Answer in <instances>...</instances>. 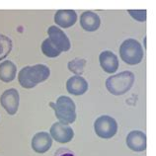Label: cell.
Segmentation results:
<instances>
[{
    "mask_svg": "<svg viewBox=\"0 0 156 156\" xmlns=\"http://www.w3.org/2000/svg\"><path fill=\"white\" fill-rule=\"evenodd\" d=\"M94 130L99 137L109 139L116 135L118 131V124L112 117L101 116L94 122Z\"/></svg>",
    "mask_w": 156,
    "mask_h": 156,
    "instance_id": "obj_5",
    "label": "cell"
},
{
    "mask_svg": "<svg viewBox=\"0 0 156 156\" xmlns=\"http://www.w3.org/2000/svg\"><path fill=\"white\" fill-rule=\"evenodd\" d=\"M86 65V60L83 58H75L68 62V69L71 72H73L76 76H80L84 71Z\"/></svg>",
    "mask_w": 156,
    "mask_h": 156,
    "instance_id": "obj_18",
    "label": "cell"
},
{
    "mask_svg": "<svg viewBox=\"0 0 156 156\" xmlns=\"http://www.w3.org/2000/svg\"><path fill=\"white\" fill-rule=\"evenodd\" d=\"M32 148L37 153H46L51 149L52 145V138L50 133L46 131H41L34 135L32 139Z\"/></svg>",
    "mask_w": 156,
    "mask_h": 156,
    "instance_id": "obj_10",
    "label": "cell"
},
{
    "mask_svg": "<svg viewBox=\"0 0 156 156\" xmlns=\"http://www.w3.org/2000/svg\"><path fill=\"white\" fill-rule=\"evenodd\" d=\"M12 41L9 37L0 34V60L4 59L12 51Z\"/></svg>",
    "mask_w": 156,
    "mask_h": 156,
    "instance_id": "obj_16",
    "label": "cell"
},
{
    "mask_svg": "<svg viewBox=\"0 0 156 156\" xmlns=\"http://www.w3.org/2000/svg\"><path fill=\"white\" fill-rule=\"evenodd\" d=\"M134 74L131 71H122L110 76L106 80V87L111 94L121 96L129 91L134 83Z\"/></svg>",
    "mask_w": 156,
    "mask_h": 156,
    "instance_id": "obj_2",
    "label": "cell"
},
{
    "mask_svg": "<svg viewBox=\"0 0 156 156\" xmlns=\"http://www.w3.org/2000/svg\"><path fill=\"white\" fill-rule=\"evenodd\" d=\"M100 65L104 69V71L107 73H115L119 68V60L118 56L114 52L110 51H105L101 52L99 56Z\"/></svg>",
    "mask_w": 156,
    "mask_h": 156,
    "instance_id": "obj_12",
    "label": "cell"
},
{
    "mask_svg": "<svg viewBox=\"0 0 156 156\" xmlns=\"http://www.w3.org/2000/svg\"><path fill=\"white\" fill-rule=\"evenodd\" d=\"M50 134L52 139L59 143H67L74 136V131L69 125H64L61 122H55L50 130Z\"/></svg>",
    "mask_w": 156,
    "mask_h": 156,
    "instance_id": "obj_7",
    "label": "cell"
},
{
    "mask_svg": "<svg viewBox=\"0 0 156 156\" xmlns=\"http://www.w3.org/2000/svg\"><path fill=\"white\" fill-rule=\"evenodd\" d=\"M126 145L135 152H142L146 149L147 138L146 134L140 130H133L126 136Z\"/></svg>",
    "mask_w": 156,
    "mask_h": 156,
    "instance_id": "obj_9",
    "label": "cell"
},
{
    "mask_svg": "<svg viewBox=\"0 0 156 156\" xmlns=\"http://www.w3.org/2000/svg\"><path fill=\"white\" fill-rule=\"evenodd\" d=\"M59 156H74L72 153H63V154H61Z\"/></svg>",
    "mask_w": 156,
    "mask_h": 156,
    "instance_id": "obj_20",
    "label": "cell"
},
{
    "mask_svg": "<svg viewBox=\"0 0 156 156\" xmlns=\"http://www.w3.org/2000/svg\"><path fill=\"white\" fill-rule=\"evenodd\" d=\"M48 34L50 36L51 43L61 51H67L70 48V41L67 38V36L64 34V32L61 29L56 26H51L48 28Z\"/></svg>",
    "mask_w": 156,
    "mask_h": 156,
    "instance_id": "obj_8",
    "label": "cell"
},
{
    "mask_svg": "<svg viewBox=\"0 0 156 156\" xmlns=\"http://www.w3.org/2000/svg\"><path fill=\"white\" fill-rule=\"evenodd\" d=\"M19 92L14 88L4 91L1 97H0L1 106L5 109V111L10 116H13V115L17 113L19 108Z\"/></svg>",
    "mask_w": 156,
    "mask_h": 156,
    "instance_id": "obj_6",
    "label": "cell"
},
{
    "mask_svg": "<svg viewBox=\"0 0 156 156\" xmlns=\"http://www.w3.org/2000/svg\"><path fill=\"white\" fill-rule=\"evenodd\" d=\"M80 25L82 29L88 32H94L99 29L101 20L98 14L93 11H85L80 16Z\"/></svg>",
    "mask_w": 156,
    "mask_h": 156,
    "instance_id": "obj_13",
    "label": "cell"
},
{
    "mask_svg": "<svg viewBox=\"0 0 156 156\" xmlns=\"http://www.w3.org/2000/svg\"><path fill=\"white\" fill-rule=\"evenodd\" d=\"M50 74L51 70L47 65L36 64L22 68L18 74V81L23 88L31 89L41 82L46 81Z\"/></svg>",
    "mask_w": 156,
    "mask_h": 156,
    "instance_id": "obj_1",
    "label": "cell"
},
{
    "mask_svg": "<svg viewBox=\"0 0 156 156\" xmlns=\"http://www.w3.org/2000/svg\"><path fill=\"white\" fill-rule=\"evenodd\" d=\"M120 55L126 63L135 65L143 59V48L136 40L128 39L121 44Z\"/></svg>",
    "mask_w": 156,
    "mask_h": 156,
    "instance_id": "obj_4",
    "label": "cell"
},
{
    "mask_svg": "<svg viewBox=\"0 0 156 156\" xmlns=\"http://www.w3.org/2000/svg\"><path fill=\"white\" fill-rule=\"evenodd\" d=\"M42 51L46 56L51 57H56L60 55V51L57 48L55 44L51 43V41L50 39H46L42 44Z\"/></svg>",
    "mask_w": 156,
    "mask_h": 156,
    "instance_id": "obj_17",
    "label": "cell"
},
{
    "mask_svg": "<svg viewBox=\"0 0 156 156\" xmlns=\"http://www.w3.org/2000/svg\"><path fill=\"white\" fill-rule=\"evenodd\" d=\"M17 68L10 60H5L0 64V80L3 82H11L15 79Z\"/></svg>",
    "mask_w": 156,
    "mask_h": 156,
    "instance_id": "obj_15",
    "label": "cell"
},
{
    "mask_svg": "<svg viewBox=\"0 0 156 156\" xmlns=\"http://www.w3.org/2000/svg\"><path fill=\"white\" fill-rule=\"evenodd\" d=\"M66 89L72 95L80 96L88 90V83L82 76H72L66 82Z\"/></svg>",
    "mask_w": 156,
    "mask_h": 156,
    "instance_id": "obj_14",
    "label": "cell"
},
{
    "mask_svg": "<svg viewBox=\"0 0 156 156\" xmlns=\"http://www.w3.org/2000/svg\"><path fill=\"white\" fill-rule=\"evenodd\" d=\"M128 13L138 22H145L147 17V10H128Z\"/></svg>",
    "mask_w": 156,
    "mask_h": 156,
    "instance_id": "obj_19",
    "label": "cell"
},
{
    "mask_svg": "<svg viewBox=\"0 0 156 156\" xmlns=\"http://www.w3.org/2000/svg\"><path fill=\"white\" fill-rule=\"evenodd\" d=\"M77 21V14L74 10H58L55 14V22L61 28L67 29L72 27Z\"/></svg>",
    "mask_w": 156,
    "mask_h": 156,
    "instance_id": "obj_11",
    "label": "cell"
},
{
    "mask_svg": "<svg viewBox=\"0 0 156 156\" xmlns=\"http://www.w3.org/2000/svg\"><path fill=\"white\" fill-rule=\"evenodd\" d=\"M50 106L55 112V117L59 120V122L64 125L72 124L76 120L75 104L67 96H60L55 103L51 102Z\"/></svg>",
    "mask_w": 156,
    "mask_h": 156,
    "instance_id": "obj_3",
    "label": "cell"
}]
</instances>
